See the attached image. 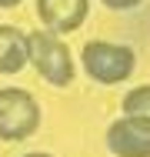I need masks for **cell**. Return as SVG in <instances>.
Returning <instances> with one entry per match:
<instances>
[{
	"label": "cell",
	"mask_w": 150,
	"mask_h": 157,
	"mask_svg": "<svg viewBox=\"0 0 150 157\" xmlns=\"http://www.w3.org/2000/svg\"><path fill=\"white\" fill-rule=\"evenodd\" d=\"M27 63H33V70L50 87H70L73 74H77L70 47L60 40V33L47 30V27L27 33Z\"/></svg>",
	"instance_id": "6da1fadb"
},
{
	"label": "cell",
	"mask_w": 150,
	"mask_h": 157,
	"mask_svg": "<svg viewBox=\"0 0 150 157\" xmlns=\"http://www.w3.org/2000/svg\"><path fill=\"white\" fill-rule=\"evenodd\" d=\"M80 67L90 80L97 84H123L130 80L133 67H137V57L127 44H114V40H87L84 50H80Z\"/></svg>",
	"instance_id": "7a4b0ae2"
},
{
	"label": "cell",
	"mask_w": 150,
	"mask_h": 157,
	"mask_svg": "<svg viewBox=\"0 0 150 157\" xmlns=\"http://www.w3.org/2000/svg\"><path fill=\"white\" fill-rule=\"evenodd\" d=\"M40 127V104L24 87H0V140H27Z\"/></svg>",
	"instance_id": "3957f363"
},
{
	"label": "cell",
	"mask_w": 150,
	"mask_h": 157,
	"mask_svg": "<svg viewBox=\"0 0 150 157\" xmlns=\"http://www.w3.org/2000/svg\"><path fill=\"white\" fill-rule=\"evenodd\" d=\"M107 151L114 157H150V121L123 114L107 127Z\"/></svg>",
	"instance_id": "277c9868"
},
{
	"label": "cell",
	"mask_w": 150,
	"mask_h": 157,
	"mask_svg": "<svg viewBox=\"0 0 150 157\" xmlns=\"http://www.w3.org/2000/svg\"><path fill=\"white\" fill-rule=\"evenodd\" d=\"M90 13V0H37V17L54 33H73Z\"/></svg>",
	"instance_id": "5b68a950"
},
{
	"label": "cell",
	"mask_w": 150,
	"mask_h": 157,
	"mask_svg": "<svg viewBox=\"0 0 150 157\" xmlns=\"http://www.w3.org/2000/svg\"><path fill=\"white\" fill-rule=\"evenodd\" d=\"M27 67V33L0 24V74H20Z\"/></svg>",
	"instance_id": "8992f818"
},
{
	"label": "cell",
	"mask_w": 150,
	"mask_h": 157,
	"mask_svg": "<svg viewBox=\"0 0 150 157\" xmlns=\"http://www.w3.org/2000/svg\"><path fill=\"white\" fill-rule=\"evenodd\" d=\"M123 114L150 121V84H140V87L127 90V97H123Z\"/></svg>",
	"instance_id": "52a82bcc"
},
{
	"label": "cell",
	"mask_w": 150,
	"mask_h": 157,
	"mask_svg": "<svg viewBox=\"0 0 150 157\" xmlns=\"http://www.w3.org/2000/svg\"><path fill=\"white\" fill-rule=\"evenodd\" d=\"M103 7H110V10H133V7H140L144 0H100Z\"/></svg>",
	"instance_id": "ba28073f"
},
{
	"label": "cell",
	"mask_w": 150,
	"mask_h": 157,
	"mask_svg": "<svg viewBox=\"0 0 150 157\" xmlns=\"http://www.w3.org/2000/svg\"><path fill=\"white\" fill-rule=\"evenodd\" d=\"M20 3H24V0H0V7H3V10H10V7H20Z\"/></svg>",
	"instance_id": "9c48e42d"
},
{
	"label": "cell",
	"mask_w": 150,
	"mask_h": 157,
	"mask_svg": "<svg viewBox=\"0 0 150 157\" xmlns=\"http://www.w3.org/2000/svg\"><path fill=\"white\" fill-rule=\"evenodd\" d=\"M24 157H54V154H43V151H33V154H24Z\"/></svg>",
	"instance_id": "30bf717a"
}]
</instances>
